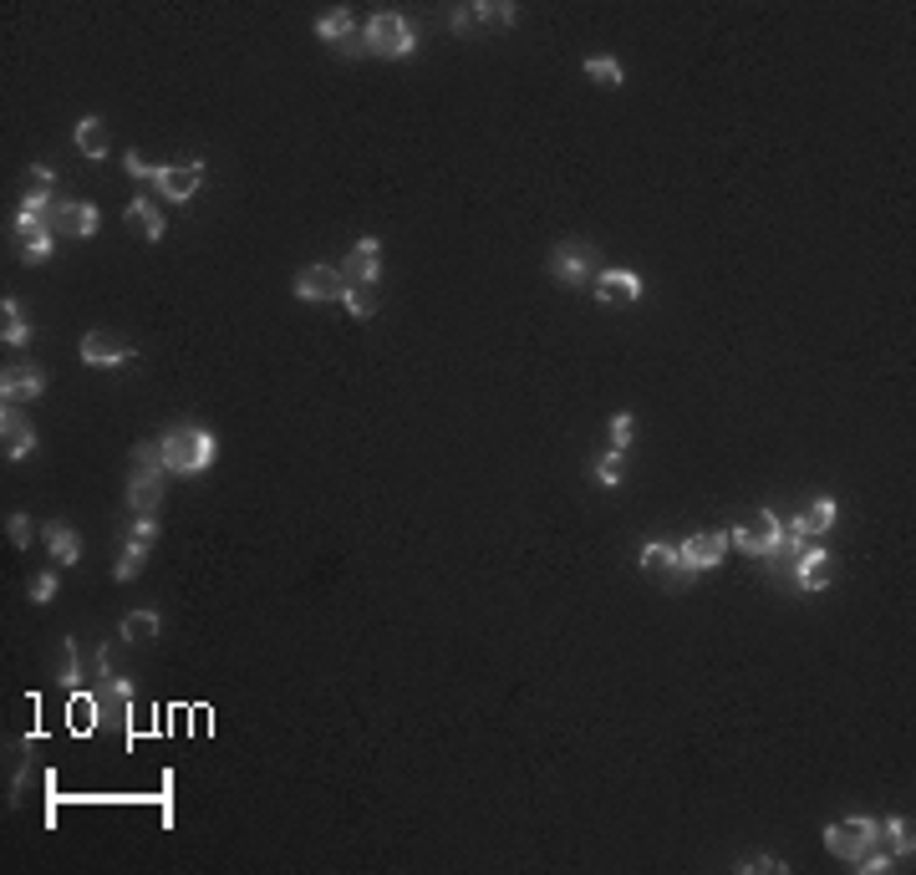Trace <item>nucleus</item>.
I'll use <instances>...</instances> for the list:
<instances>
[{
    "label": "nucleus",
    "mask_w": 916,
    "mask_h": 875,
    "mask_svg": "<svg viewBox=\"0 0 916 875\" xmlns=\"http://www.w3.org/2000/svg\"><path fill=\"white\" fill-rule=\"evenodd\" d=\"M123 168L133 173V179H153V164H143L138 154H123Z\"/></svg>",
    "instance_id": "obj_40"
},
{
    "label": "nucleus",
    "mask_w": 916,
    "mask_h": 875,
    "mask_svg": "<svg viewBox=\"0 0 916 875\" xmlns=\"http://www.w3.org/2000/svg\"><path fill=\"white\" fill-rule=\"evenodd\" d=\"M510 26H514L510 0H479V5H458L454 11L458 36H484V31H510Z\"/></svg>",
    "instance_id": "obj_7"
},
{
    "label": "nucleus",
    "mask_w": 916,
    "mask_h": 875,
    "mask_svg": "<svg viewBox=\"0 0 916 875\" xmlns=\"http://www.w3.org/2000/svg\"><path fill=\"white\" fill-rule=\"evenodd\" d=\"M56 682H67V687H77L82 682V657H77V641H62V668H56Z\"/></svg>",
    "instance_id": "obj_34"
},
{
    "label": "nucleus",
    "mask_w": 916,
    "mask_h": 875,
    "mask_svg": "<svg viewBox=\"0 0 916 875\" xmlns=\"http://www.w3.org/2000/svg\"><path fill=\"white\" fill-rule=\"evenodd\" d=\"M342 306L357 321L377 316V306H382V280H357V285H347V291H342Z\"/></svg>",
    "instance_id": "obj_25"
},
{
    "label": "nucleus",
    "mask_w": 916,
    "mask_h": 875,
    "mask_svg": "<svg viewBox=\"0 0 916 875\" xmlns=\"http://www.w3.org/2000/svg\"><path fill=\"white\" fill-rule=\"evenodd\" d=\"M127 224H138V235L148 239V245H158V239H164V229H168L164 209L153 204L148 194H138V199H133V204H127Z\"/></svg>",
    "instance_id": "obj_24"
},
{
    "label": "nucleus",
    "mask_w": 916,
    "mask_h": 875,
    "mask_svg": "<svg viewBox=\"0 0 916 875\" xmlns=\"http://www.w3.org/2000/svg\"><path fill=\"white\" fill-rule=\"evenodd\" d=\"M835 515H840V504H835V500H815V504H805L800 515L784 519V529H790V535H800V540H825V535H830V525H835Z\"/></svg>",
    "instance_id": "obj_20"
},
{
    "label": "nucleus",
    "mask_w": 916,
    "mask_h": 875,
    "mask_svg": "<svg viewBox=\"0 0 916 875\" xmlns=\"http://www.w3.org/2000/svg\"><path fill=\"white\" fill-rule=\"evenodd\" d=\"M728 556V529H703V535H688L678 545V560L688 575H703V570H718Z\"/></svg>",
    "instance_id": "obj_8"
},
{
    "label": "nucleus",
    "mask_w": 916,
    "mask_h": 875,
    "mask_svg": "<svg viewBox=\"0 0 916 875\" xmlns=\"http://www.w3.org/2000/svg\"><path fill=\"white\" fill-rule=\"evenodd\" d=\"M790 865L774 861V855H749V861H738V875H784Z\"/></svg>",
    "instance_id": "obj_36"
},
{
    "label": "nucleus",
    "mask_w": 916,
    "mask_h": 875,
    "mask_svg": "<svg viewBox=\"0 0 916 875\" xmlns=\"http://www.w3.org/2000/svg\"><path fill=\"white\" fill-rule=\"evenodd\" d=\"M637 565L647 570V575H657V581H662V585H672V591H682V585H693V581H697V575H688V570H682V560H678V545H667V540L641 545Z\"/></svg>",
    "instance_id": "obj_10"
},
{
    "label": "nucleus",
    "mask_w": 916,
    "mask_h": 875,
    "mask_svg": "<svg viewBox=\"0 0 916 875\" xmlns=\"http://www.w3.org/2000/svg\"><path fill=\"white\" fill-rule=\"evenodd\" d=\"M585 77H591V82H601V87H622L626 82V71H622V61H616V56H591V61H585Z\"/></svg>",
    "instance_id": "obj_32"
},
{
    "label": "nucleus",
    "mask_w": 916,
    "mask_h": 875,
    "mask_svg": "<svg viewBox=\"0 0 916 875\" xmlns=\"http://www.w3.org/2000/svg\"><path fill=\"white\" fill-rule=\"evenodd\" d=\"M31 189H56V168H46V164L31 168Z\"/></svg>",
    "instance_id": "obj_39"
},
{
    "label": "nucleus",
    "mask_w": 916,
    "mask_h": 875,
    "mask_svg": "<svg viewBox=\"0 0 916 875\" xmlns=\"http://www.w3.org/2000/svg\"><path fill=\"white\" fill-rule=\"evenodd\" d=\"M77 148H82V158H92V164H98V158H108L112 154L108 123H102V117H82V123H77Z\"/></svg>",
    "instance_id": "obj_27"
},
{
    "label": "nucleus",
    "mask_w": 916,
    "mask_h": 875,
    "mask_svg": "<svg viewBox=\"0 0 916 875\" xmlns=\"http://www.w3.org/2000/svg\"><path fill=\"white\" fill-rule=\"evenodd\" d=\"M164 479L168 473H148V469H133V479H127V509L143 519L158 515V504H164Z\"/></svg>",
    "instance_id": "obj_21"
},
{
    "label": "nucleus",
    "mask_w": 916,
    "mask_h": 875,
    "mask_svg": "<svg viewBox=\"0 0 916 875\" xmlns=\"http://www.w3.org/2000/svg\"><path fill=\"white\" fill-rule=\"evenodd\" d=\"M881 845V820H865V815H850V820H835L825 824V850H830L835 861L856 865L865 850Z\"/></svg>",
    "instance_id": "obj_4"
},
{
    "label": "nucleus",
    "mask_w": 916,
    "mask_h": 875,
    "mask_svg": "<svg viewBox=\"0 0 916 875\" xmlns=\"http://www.w3.org/2000/svg\"><path fill=\"white\" fill-rule=\"evenodd\" d=\"M133 540H138V545H153V540H158V519H143V515L133 519Z\"/></svg>",
    "instance_id": "obj_38"
},
{
    "label": "nucleus",
    "mask_w": 916,
    "mask_h": 875,
    "mask_svg": "<svg viewBox=\"0 0 916 875\" xmlns=\"http://www.w3.org/2000/svg\"><path fill=\"white\" fill-rule=\"evenodd\" d=\"M46 392V372L36 361H11L5 372H0V397L5 403H36Z\"/></svg>",
    "instance_id": "obj_14"
},
{
    "label": "nucleus",
    "mask_w": 916,
    "mask_h": 875,
    "mask_svg": "<svg viewBox=\"0 0 916 875\" xmlns=\"http://www.w3.org/2000/svg\"><path fill=\"white\" fill-rule=\"evenodd\" d=\"M15 239H21V260L26 265L52 260V250H56L52 214H26V209H15Z\"/></svg>",
    "instance_id": "obj_9"
},
{
    "label": "nucleus",
    "mask_w": 916,
    "mask_h": 875,
    "mask_svg": "<svg viewBox=\"0 0 916 875\" xmlns=\"http://www.w3.org/2000/svg\"><path fill=\"white\" fill-rule=\"evenodd\" d=\"M158 448H164V463L168 473L179 479H194V473H209L214 459H220V438L199 423H174V428L158 433Z\"/></svg>",
    "instance_id": "obj_1"
},
{
    "label": "nucleus",
    "mask_w": 916,
    "mask_h": 875,
    "mask_svg": "<svg viewBox=\"0 0 916 875\" xmlns=\"http://www.w3.org/2000/svg\"><path fill=\"white\" fill-rule=\"evenodd\" d=\"M148 183H153V194L158 199H168L174 209H183L199 194V183H204V164H199V158H189V164H164V168H153Z\"/></svg>",
    "instance_id": "obj_6"
},
{
    "label": "nucleus",
    "mask_w": 916,
    "mask_h": 875,
    "mask_svg": "<svg viewBox=\"0 0 916 875\" xmlns=\"http://www.w3.org/2000/svg\"><path fill=\"white\" fill-rule=\"evenodd\" d=\"M0 336H5V347H26L31 341V321H26V306H21V301H11V295H5V301H0Z\"/></svg>",
    "instance_id": "obj_26"
},
{
    "label": "nucleus",
    "mask_w": 916,
    "mask_h": 875,
    "mask_svg": "<svg viewBox=\"0 0 916 875\" xmlns=\"http://www.w3.org/2000/svg\"><path fill=\"white\" fill-rule=\"evenodd\" d=\"M56 591H62V575H56V570H42V575H31V601H36V606H52Z\"/></svg>",
    "instance_id": "obj_35"
},
{
    "label": "nucleus",
    "mask_w": 916,
    "mask_h": 875,
    "mask_svg": "<svg viewBox=\"0 0 916 875\" xmlns=\"http://www.w3.org/2000/svg\"><path fill=\"white\" fill-rule=\"evenodd\" d=\"M5 535H11L15 550H26V545H31V519L26 515H11V519H5Z\"/></svg>",
    "instance_id": "obj_37"
},
{
    "label": "nucleus",
    "mask_w": 916,
    "mask_h": 875,
    "mask_svg": "<svg viewBox=\"0 0 916 875\" xmlns=\"http://www.w3.org/2000/svg\"><path fill=\"white\" fill-rule=\"evenodd\" d=\"M0 438H5V459H11V463H21V459L36 453V428L15 413V403L0 407Z\"/></svg>",
    "instance_id": "obj_19"
},
{
    "label": "nucleus",
    "mask_w": 916,
    "mask_h": 875,
    "mask_svg": "<svg viewBox=\"0 0 916 875\" xmlns=\"http://www.w3.org/2000/svg\"><path fill=\"white\" fill-rule=\"evenodd\" d=\"M158 631H164L158 612H127L123 616V641H138V647H148V641H158Z\"/></svg>",
    "instance_id": "obj_29"
},
{
    "label": "nucleus",
    "mask_w": 916,
    "mask_h": 875,
    "mask_svg": "<svg viewBox=\"0 0 916 875\" xmlns=\"http://www.w3.org/2000/svg\"><path fill=\"white\" fill-rule=\"evenodd\" d=\"M316 36L326 46H342L347 56H357V52H367L361 46V36H357V15L347 11V5H336V11H321V21H316Z\"/></svg>",
    "instance_id": "obj_18"
},
{
    "label": "nucleus",
    "mask_w": 916,
    "mask_h": 875,
    "mask_svg": "<svg viewBox=\"0 0 916 875\" xmlns=\"http://www.w3.org/2000/svg\"><path fill=\"white\" fill-rule=\"evenodd\" d=\"M143 565H148V545L127 540L123 550H118V565H112V575H118V581H138Z\"/></svg>",
    "instance_id": "obj_30"
},
{
    "label": "nucleus",
    "mask_w": 916,
    "mask_h": 875,
    "mask_svg": "<svg viewBox=\"0 0 916 875\" xmlns=\"http://www.w3.org/2000/svg\"><path fill=\"white\" fill-rule=\"evenodd\" d=\"M342 291H347V280L336 265H305L295 276V301H342Z\"/></svg>",
    "instance_id": "obj_16"
},
{
    "label": "nucleus",
    "mask_w": 916,
    "mask_h": 875,
    "mask_svg": "<svg viewBox=\"0 0 916 875\" xmlns=\"http://www.w3.org/2000/svg\"><path fill=\"white\" fill-rule=\"evenodd\" d=\"M342 270V280L347 285H357V280H382V239L377 235H361L357 245L347 250V260L336 265Z\"/></svg>",
    "instance_id": "obj_17"
},
{
    "label": "nucleus",
    "mask_w": 916,
    "mask_h": 875,
    "mask_svg": "<svg viewBox=\"0 0 916 875\" xmlns=\"http://www.w3.org/2000/svg\"><path fill=\"white\" fill-rule=\"evenodd\" d=\"M550 276H556L566 291H581V285H591V280L601 276V250L581 235L560 239L556 250H550Z\"/></svg>",
    "instance_id": "obj_2"
},
{
    "label": "nucleus",
    "mask_w": 916,
    "mask_h": 875,
    "mask_svg": "<svg viewBox=\"0 0 916 875\" xmlns=\"http://www.w3.org/2000/svg\"><path fill=\"white\" fill-rule=\"evenodd\" d=\"M790 570H794V585H800V591L819 596V591L835 581V556L825 550V545H805V550L790 560Z\"/></svg>",
    "instance_id": "obj_11"
},
{
    "label": "nucleus",
    "mask_w": 916,
    "mask_h": 875,
    "mask_svg": "<svg viewBox=\"0 0 916 875\" xmlns=\"http://www.w3.org/2000/svg\"><path fill=\"white\" fill-rule=\"evenodd\" d=\"M77 357H82V367L112 372V367H127V361L138 357V351L127 347V341H118V336H108V332H87L82 347H77Z\"/></svg>",
    "instance_id": "obj_13"
},
{
    "label": "nucleus",
    "mask_w": 916,
    "mask_h": 875,
    "mask_svg": "<svg viewBox=\"0 0 916 875\" xmlns=\"http://www.w3.org/2000/svg\"><path fill=\"white\" fill-rule=\"evenodd\" d=\"M881 850H886V855H891L896 865H902V861H912V850H916L912 820H902V815H891V820H881Z\"/></svg>",
    "instance_id": "obj_22"
},
{
    "label": "nucleus",
    "mask_w": 916,
    "mask_h": 875,
    "mask_svg": "<svg viewBox=\"0 0 916 875\" xmlns=\"http://www.w3.org/2000/svg\"><path fill=\"white\" fill-rule=\"evenodd\" d=\"M728 545H738L744 556H753V560H769V556H779V545H784V519L774 515V509H753L744 525L728 535Z\"/></svg>",
    "instance_id": "obj_5"
},
{
    "label": "nucleus",
    "mask_w": 916,
    "mask_h": 875,
    "mask_svg": "<svg viewBox=\"0 0 916 875\" xmlns=\"http://www.w3.org/2000/svg\"><path fill=\"white\" fill-rule=\"evenodd\" d=\"M46 556H52L56 565H77V560H82V535L71 525H62V519L46 525Z\"/></svg>",
    "instance_id": "obj_23"
},
{
    "label": "nucleus",
    "mask_w": 916,
    "mask_h": 875,
    "mask_svg": "<svg viewBox=\"0 0 916 875\" xmlns=\"http://www.w3.org/2000/svg\"><path fill=\"white\" fill-rule=\"evenodd\" d=\"M601 306H637L641 301V276L637 270H616V265H601V276L591 280Z\"/></svg>",
    "instance_id": "obj_12"
},
{
    "label": "nucleus",
    "mask_w": 916,
    "mask_h": 875,
    "mask_svg": "<svg viewBox=\"0 0 916 875\" xmlns=\"http://www.w3.org/2000/svg\"><path fill=\"white\" fill-rule=\"evenodd\" d=\"M632 433H637V417H632V413H616L606 423V438H611V448H616V453H626V448H632Z\"/></svg>",
    "instance_id": "obj_33"
},
{
    "label": "nucleus",
    "mask_w": 916,
    "mask_h": 875,
    "mask_svg": "<svg viewBox=\"0 0 916 875\" xmlns=\"http://www.w3.org/2000/svg\"><path fill=\"white\" fill-rule=\"evenodd\" d=\"M361 46L372 56H413L417 52V31L403 11H377L361 31Z\"/></svg>",
    "instance_id": "obj_3"
},
{
    "label": "nucleus",
    "mask_w": 916,
    "mask_h": 875,
    "mask_svg": "<svg viewBox=\"0 0 916 875\" xmlns=\"http://www.w3.org/2000/svg\"><path fill=\"white\" fill-rule=\"evenodd\" d=\"M596 484L601 489H622L626 484V453H616V448L601 453V459H596Z\"/></svg>",
    "instance_id": "obj_31"
},
{
    "label": "nucleus",
    "mask_w": 916,
    "mask_h": 875,
    "mask_svg": "<svg viewBox=\"0 0 916 875\" xmlns=\"http://www.w3.org/2000/svg\"><path fill=\"white\" fill-rule=\"evenodd\" d=\"M92 703L102 708V718H108L112 708H127V703H133V682H127V677H102V687H92Z\"/></svg>",
    "instance_id": "obj_28"
},
{
    "label": "nucleus",
    "mask_w": 916,
    "mask_h": 875,
    "mask_svg": "<svg viewBox=\"0 0 916 875\" xmlns=\"http://www.w3.org/2000/svg\"><path fill=\"white\" fill-rule=\"evenodd\" d=\"M98 224H102V214L92 204H77V199H56V204H52V229H56V235L92 239V235H98Z\"/></svg>",
    "instance_id": "obj_15"
}]
</instances>
